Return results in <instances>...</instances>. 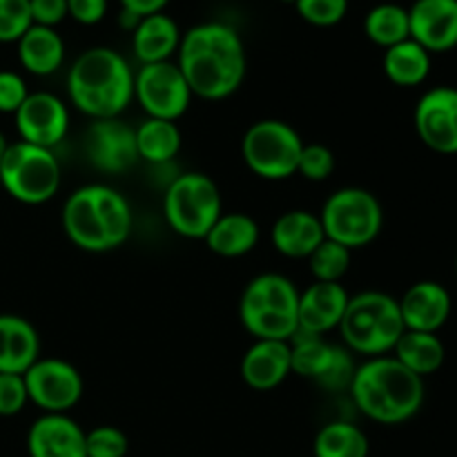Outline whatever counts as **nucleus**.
<instances>
[{
	"label": "nucleus",
	"instance_id": "44",
	"mask_svg": "<svg viewBox=\"0 0 457 457\" xmlns=\"http://www.w3.org/2000/svg\"><path fill=\"white\" fill-rule=\"evenodd\" d=\"M281 3H295V0H281Z\"/></svg>",
	"mask_w": 457,
	"mask_h": 457
},
{
	"label": "nucleus",
	"instance_id": "29",
	"mask_svg": "<svg viewBox=\"0 0 457 457\" xmlns=\"http://www.w3.org/2000/svg\"><path fill=\"white\" fill-rule=\"evenodd\" d=\"M137 150L145 163H170L181 150V129L174 120L145 119L137 128Z\"/></svg>",
	"mask_w": 457,
	"mask_h": 457
},
{
	"label": "nucleus",
	"instance_id": "37",
	"mask_svg": "<svg viewBox=\"0 0 457 457\" xmlns=\"http://www.w3.org/2000/svg\"><path fill=\"white\" fill-rule=\"evenodd\" d=\"M29 402L25 378L16 373H0V418H13Z\"/></svg>",
	"mask_w": 457,
	"mask_h": 457
},
{
	"label": "nucleus",
	"instance_id": "35",
	"mask_svg": "<svg viewBox=\"0 0 457 457\" xmlns=\"http://www.w3.org/2000/svg\"><path fill=\"white\" fill-rule=\"evenodd\" d=\"M299 18L312 27H335L346 18L348 0H295Z\"/></svg>",
	"mask_w": 457,
	"mask_h": 457
},
{
	"label": "nucleus",
	"instance_id": "4",
	"mask_svg": "<svg viewBox=\"0 0 457 457\" xmlns=\"http://www.w3.org/2000/svg\"><path fill=\"white\" fill-rule=\"evenodd\" d=\"M67 94L92 120L119 119L134 98V71L116 49L92 47L71 62Z\"/></svg>",
	"mask_w": 457,
	"mask_h": 457
},
{
	"label": "nucleus",
	"instance_id": "42",
	"mask_svg": "<svg viewBox=\"0 0 457 457\" xmlns=\"http://www.w3.org/2000/svg\"><path fill=\"white\" fill-rule=\"evenodd\" d=\"M7 147H9L7 138H4V134L0 132V161H3V156H4V152H7Z\"/></svg>",
	"mask_w": 457,
	"mask_h": 457
},
{
	"label": "nucleus",
	"instance_id": "22",
	"mask_svg": "<svg viewBox=\"0 0 457 457\" xmlns=\"http://www.w3.org/2000/svg\"><path fill=\"white\" fill-rule=\"evenodd\" d=\"M324 239L320 214L308 210H288L277 219L270 230L275 250L288 259H308L324 244Z\"/></svg>",
	"mask_w": 457,
	"mask_h": 457
},
{
	"label": "nucleus",
	"instance_id": "8",
	"mask_svg": "<svg viewBox=\"0 0 457 457\" xmlns=\"http://www.w3.org/2000/svg\"><path fill=\"white\" fill-rule=\"evenodd\" d=\"M320 221L326 239L355 250L378 239L384 226V210L370 190L342 187L326 199Z\"/></svg>",
	"mask_w": 457,
	"mask_h": 457
},
{
	"label": "nucleus",
	"instance_id": "26",
	"mask_svg": "<svg viewBox=\"0 0 457 457\" xmlns=\"http://www.w3.org/2000/svg\"><path fill=\"white\" fill-rule=\"evenodd\" d=\"M205 244L219 257H244L259 244V226L245 212H223L205 235Z\"/></svg>",
	"mask_w": 457,
	"mask_h": 457
},
{
	"label": "nucleus",
	"instance_id": "24",
	"mask_svg": "<svg viewBox=\"0 0 457 457\" xmlns=\"http://www.w3.org/2000/svg\"><path fill=\"white\" fill-rule=\"evenodd\" d=\"M40 357V337L31 321L0 315V373L22 375Z\"/></svg>",
	"mask_w": 457,
	"mask_h": 457
},
{
	"label": "nucleus",
	"instance_id": "18",
	"mask_svg": "<svg viewBox=\"0 0 457 457\" xmlns=\"http://www.w3.org/2000/svg\"><path fill=\"white\" fill-rule=\"evenodd\" d=\"M29 457H87L85 428L67 413H43L27 433Z\"/></svg>",
	"mask_w": 457,
	"mask_h": 457
},
{
	"label": "nucleus",
	"instance_id": "30",
	"mask_svg": "<svg viewBox=\"0 0 457 457\" xmlns=\"http://www.w3.org/2000/svg\"><path fill=\"white\" fill-rule=\"evenodd\" d=\"M315 457H369V436L353 422L335 420L317 431L312 442Z\"/></svg>",
	"mask_w": 457,
	"mask_h": 457
},
{
	"label": "nucleus",
	"instance_id": "7",
	"mask_svg": "<svg viewBox=\"0 0 457 457\" xmlns=\"http://www.w3.org/2000/svg\"><path fill=\"white\" fill-rule=\"evenodd\" d=\"M168 226L186 239H205L223 214L219 186L204 172L179 174L163 196Z\"/></svg>",
	"mask_w": 457,
	"mask_h": 457
},
{
	"label": "nucleus",
	"instance_id": "9",
	"mask_svg": "<svg viewBox=\"0 0 457 457\" xmlns=\"http://www.w3.org/2000/svg\"><path fill=\"white\" fill-rule=\"evenodd\" d=\"M0 183L21 204H47L61 187V165L54 150L25 141L9 143L0 161Z\"/></svg>",
	"mask_w": 457,
	"mask_h": 457
},
{
	"label": "nucleus",
	"instance_id": "3",
	"mask_svg": "<svg viewBox=\"0 0 457 457\" xmlns=\"http://www.w3.org/2000/svg\"><path fill=\"white\" fill-rule=\"evenodd\" d=\"M61 221L76 248L110 253L120 248L132 232V208L114 187L89 183L67 196Z\"/></svg>",
	"mask_w": 457,
	"mask_h": 457
},
{
	"label": "nucleus",
	"instance_id": "11",
	"mask_svg": "<svg viewBox=\"0 0 457 457\" xmlns=\"http://www.w3.org/2000/svg\"><path fill=\"white\" fill-rule=\"evenodd\" d=\"M290 361L293 373L320 384L326 391H342L351 386L355 375L353 353L346 346L326 342L321 335H311L297 330L290 339Z\"/></svg>",
	"mask_w": 457,
	"mask_h": 457
},
{
	"label": "nucleus",
	"instance_id": "17",
	"mask_svg": "<svg viewBox=\"0 0 457 457\" xmlns=\"http://www.w3.org/2000/svg\"><path fill=\"white\" fill-rule=\"evenodd\" d=\"M411 38L428 54L457 47V0H415L409 7Z\"/></svg>",
	"mask_w": 457,
	"mask_h": 457
},
{
	"label": "nucleus",
	"instance_id": "33",
	"mask_svg": "<svg viewBox=\"0 0 457 457\" xmlns=\"http://www.w3.org/2000/svg\"><path fill=\"white\" fill-rule=\"evenodd\" d=\"M335 168H337V159H335V152L328 145H324V143H303L297 174H302L306 181L320 183L333 177Z\"/></svg>",
	"mask_w": 457,
	"mask_h": 457
},
{
	"label": "nucleus",
	"instance_id": "14",
	"mask_svg": "<svg viewBox=\"0 0 457 457\" xmlns=\"http://www.w3.org/2000/svg\"><path fill=\"white\" fill-rule=\"evenodd\" d=\"M413 123L428 150L457 154V87L440 85L424 92L415 105Z\"/></svg>",
	"mask_w": 457,
	"mask_h": 457
},
{
	"label": "nucleus",
	"instance_id": "2",
	"mask_svg": "<svg viewBox=\"0 0 457 457\" xmlns=\"http://www.w3.org/2000/svg\"><path fill=\"white\" fill-rule=\"evenodd\" d=\"M353 404L364 418L395 427L413 420L424 406V379L393 355L370 357L357 366L348 386Z\"/></svg>",
	"mask_w": 457,
	"mask_h": 457
},
{
	"label": "nucleus",
	"instance_id": "10",
	"mask_svg": "<svg viewBox=\"0 0 457 457\" xmlns=\"http://www.w3.org/2000/svg\"><path fill=\"white\" fill-rule=\"evenodd\" d=\"M303 138L290 123L263 119L250 125L241 138V156L248 170L266 181H286L295 177Z\"/></svg>",
	"mask_w": 457,
	"mask_h": 457
},
{
	"label": "nucleus",
	"instance_id": "23",
	"mask_svg": "<svg viewBox=\"0 0 457 457\" xmlns=\"http://www.w3.org/2000/svg\"><path fill=\"white\" fill-rule=\"evenodd\" d=\"M181 29L165 12L152 13L138 21L132 31V52L141 65L172 61L181 45Z\"/></svg>",
	"mask_w": 457,
	"mask_h": 457
},
{
	"label": "nucleus",
	"instance_id": "25",
	"mask_svg": "<svg viewBox=\"0 0 457 457\" xmlns=\"http://www.w3.org/2000/svg\"><path fill=\"white\" fill-rule=\"evenodd\" d=\"M16 45L18 61L34 76L56 74L65 62V40L54 27L31 25Z\"/></svg>",
	"mask_w": 457,
	"mask_h": 457
},
{
	"label": "nucleus",
	"instance_id": "19",
	"mask_svg": "<svg viewBox=\"0 0 457 457\" xmlns=\"http://www.w3.org/2000/svg\"><path fill=\"white\" fill-rule=\"evenodd\" d=\"M406 330L437 333L449 321L453 302L440 281H418L397 299Z\"/></svg>",
	"mask_w": 457,
	"mask_h": 457
},
{
	"label": "nucleus",
	"instance_id": "12",
	"mask_svg": "<svg viewBox=\"0 0 457 457\" xmlns=\"http://www.w3.org/2000/svg\"><path fill=\"white\" fill-rule=\"evenodd\" d=\"M134 98L147 119L177 123L190 107L192 92L177 61H165L141 65V70L134 74Z\"/></svg>",
	"mask_w": 457,
	"mask_h": 457
},
{
	"label": "nucleus",
	"instance_id": "36",
	"mask_svg": "<svg viewBox=\"0 0 457 457\" xmlns=\"http://www.w3.org/2000/svg\"><path fill=\"white\" fill-rule=\"evenodd\" d=\"M31 25L29 0H0V43H18Z\"/></svg>",
	"mask_w": 457,
	"mask_h": 457
},
{
	"label": "nucleus",
	"instance_id": "34",
	"mask_svg": "<svg viewBox=\"0 0 457 457\" xmlns=\"http://www.w3.org/2000/svg\"><path fill=\"white\" fill-rule=\"evenodd\" d=\"M129 442L120 428L103 424L85 431V451L87 457H125Z\"/></svg>",
	"mask_w": 457,
	"mask_h": 457
},
{
	"label": "nucleus",
	"instance_id": "28",
	"mask_svg": "<svg viewBox=\"0 0 457 457\" xmlns=\"http://www.w3.org/2000/svg\"><path fill=\"white\" fill-rule=\"evenodd\" d=\"M393 357L418 378H428L437 373L446 360V348L437 333H418L404 330L400 342L393 348Z\"/></svg>",
	"mask_w": 457,
	"mask_h": 457
},
{
	"label": "nucleus",
	"instance_id": "21",
	"mask_svg": "<svg viewBox=\"0 0 457 457\" xmlns=\"http://www.w3.org/2000/svg\"><path fill=\"white\" fill-rule=\"evenodd\" d=\"M293 373L290 344L277 339H257L241 360V379L253 391H272Z\"/></svg>",
	"mask_w": 457,
	"mask_h": 457
},
{
	"label": "nucleus",
	"instance_id": "13",
	"mask_svg": "<svg viewBox=\"0 0 457 457\" xmlns=\"http://www.w3.org/2000/svg\"><path fill=\"white\" fill-rule=\"evenodd\" d=\"M31 404L43 413H70L85 393L83 375L74 364L58 357H38L22 373Z\"/></svg>",
	"mask_w": 457,
	"mask_h": 457
},
{
	"label": "nucleus",
	"instance_id": "6",
	"mask_svg": "<svg viewBox=\"0 0 457 457\" xmlns=\"http://www.w3.org/2000/svg\"><path fill=\"white\" fill-rule=\"evenodd\" d=\"M337 330L348 351L370 360L393 353L406 328L395 297L379 290H366L348 299Z\"/></svg>",
	"mask_w": 457,
	"mask_h": 457
},
{
	"label": "nucleus",
	"instance_id": "27",
	"mask_svg": "<svg viewBox=\"0 0 457 457\" xmlns=\"http://www.w3.org/2000/svg\"><path fill=\"white\" fill-rule=\"evenodd\" d=\"M431 54L413 38L384 49L382 67L386 79L397 87H418L431 74Z\"/></svg>",
	"mask_w": 457,
	"mask_h": 457
},
{
	"label": "nucleus",
	"instance_id": "40",
	"mask_svg": "<svg viewBox=\"0 0 457 457\" xmlns=\"http://www.w3.org/2000/svg\"><path fill=\"white\" fill-rule=\"evenodd\" d=\"M29 7L34 25L56 29L67 18V0H29Z\"/></svg>",
	"mask_w": 457,
	"mask_h": 457
},
{
	"label": "nucleus",
	"instance_id": "39",
	"mask_svg": "<svg viewBox=\"0 0 457 457\" xmlns=\"http://www.w3.org/2000/svg\"><path fill=\"white\" fill-rule=\"evenodd\" d=\"M107 7H110L107 0H67V16L79 25L92 27L105 18Z\"/></svg>",
	"mask_w": 457,
	"mask_h": 457
},
{
	"label": "nucleus",
	"instance_id": "1",
	"mask_svg": "<svg viewBox=\"0 0 457 457\" xmlns=\"http://www.w3.org/2000/svg\"><path fill=\"white\" fill-rule=\"evenodd\" d=\"M177 65L190 85L192 96L221 101L241 87L248 71V56L235 27L208 21L183 34Z\"/></svg>",
	"mask_w": 457,
	"mask_h": 457
},
{
	"label": "nucleus",
	"instance_id": "16",
	"mask_svg": "<svg viewBox=\"0 0 457 457\" xmlns=\"http://www.w3.org/2000/svg\"><path fill=\"white\" fill-rule=\"evenodd\" d=\"M13 119L21 141L47 150H54L70 132V110L65 101L49 92H31Z\"/></svg>",
	"mask_w": 457,
	"mask_h": 457
},
{
	"label": "nucleus",
	"instance_id": "38",
	"mask_svg": "<svg viewBox=\"0 0 457 457\" xmlns=\"http://www.w3.org/2000/svg\"><path fill=\"white\" fill-rule=\"evenodd\" d=\"M27 96L25 79L12 70H0V114H16Z\"/></svg>",
	"mask_w": 457,
	"mask_h": 457
},
{
	"label": "nucleus",
	"instance_id": "43",
	"mask_svg": "<svg viewBox=\"0 0 457 457\" xmlns=\"http://www.w3.org/2000/svg\"><path fill=\"white\" fill-rule=\"evenodd\" d=\"M455 275H457V254H455Z\"/></svg>",
	"mask_w": 457,
	"mask_h": 457
},
{
	"label": "nucleus",
	"instance_id": "5",
	"mask_svg": "<svg viewBox=\"0 0 457 457\" xmlns=\"http://www.w3.org/2000/svg\"><path fill=\"white\" fill-rule=\"evenodd\" d=\"M239 320L254 339L290 342L299 330V290L279 272L248 281L239 302Z\"/></svg>",
	"mask_w": 457,
	"mask_h": 457
},
{
	"label": "nucleus",
	"instance_id": "31",
	"mask_svg": "<svg viewBox=\"0 0 457 457\" xmlns=\"http://www.w3.org/2000/svg\"><path fill=\"white\" fill-rule=\"evenodd\" d=\"M364 34L370 43H375L378 47L384 49L409 40V7H402V4L397 3L375 4L364 18Z\"/></svg>",
	"mask_w": 457,
	"mask_h": 457
},
{
	"label": "nucleus",
	"instance_id": "15",
	"mask_svg": "<svg viewBox=\"0 0 457 457\" xmlns=\"http://www.w3.org/2000/svg\"><path fill=\"white\" fill-rule=\"evenodd\" d=\"M83 147L89 163L105 174H123L141 161L137 150V129L120 119L92 120Z\"/></svg>",
	"mask_w": 457,
	"mask_h": 457
},
{
	"label": "nucleus",
	"instance_id": "20",
	"mask_svg": "<svg viewBox=\"0 0 457 457\" xmlns=\"http://www.w3.org/2000/svg\"><path fill=\"white\" fill-rule=\"evenodd\" d=\"M348 290L342 284L315 281L299 293V330L311 335H328L339 328L348 308Z\"/></svg>",
	"mask_w": 457,
	"mask_h": 457
},
{
	"label": "nucleus",
	"instance_id": "41",
	"mask_svg": "<svg viewBox=\"0 0 457 457\" xmlns=\"http://www.w3.org/2000/svg\"><path fill=\"white\" fill-rule=\"evenodd\" d=\"M170 4V0H120V9L134 13L138 18L152 16V13L165 12V7Z\"/></svg>",
	"mask_w": 457,
	"mask_h": 457
},
{
	"label": "nucleus",
	"instance_id": "32",
	"mask_svg": "<svg viewBox=\"0 0 457 457\" xmlns=\"http://www.w3.org/2000/svg\"><path fill=\"white\" fill-rule=\"evenodd\" d=\"M353 250L344 248L342 244L324 239V244L308 257V268L315 281H328V284H339L344 275L351 268Z\"/></svg>",
	"mask_w": 457,
	"mask_h": 457
}]
</instances>
